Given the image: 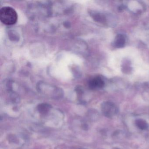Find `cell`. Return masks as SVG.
Listing matches in <instances>:
<instances>
[{
  "mask_svg": "<svg viewBox=\"0 0 149 149\" xmlns=\"http://www.w3.org/2000/svg\"><path fill=\"white\" fill-rule=\"evenodd\" d=\"M0 19L6 25L15 24L18 20V15L15 10L9 6L2 7L0 10Z\"/></svg>",
  "mask_w": 149,
  "mask_h": 149,
  "instance_id": "1",
  "label": "cell"
},
{
  "mask_svg": "<svg viewBox=\"0 0 149 149\" xmlns=\"http://www.w3.org/2000/svg\"><path fill=\"white\" fill-rule=\"evenodd\" d=\"M104 81L102 78L99 77H94L89 82V86L92 89L101 88L104 85Z\"/></svg>",
  "mask_w": 149,
  "mask_h": 149,
  "instance_id": "2",
  "label": "cell"
},
{
  "mask_svg": "<svg viewBox=\"0 0 149 149\" xmlns=\"http://www.w3.org/2000/svg\"><path fill=\"white\" fill-rule=\"evenodd\" d=\"M126 36L122 34L117 35L113 42V46L117 48L123 47L126 43Z\"/></svg>",
  "mask_w": 149,
  "mask_h": 149,
  "instance_id": "3",
  "label": "cell"
},
{
  "mask_svg": "<svg viewBox=\"0 0 149 149\" xmlns=\"http://www.w3.org/2000/svg\"><path fill=\"white\" fill-rule=\"evenodd\" d=\"M51 108V106L49 104H41L38 105L37 110L39 113L42 115H45L48 113Z\"/></svg>",
  "mask_w": 149,
  "mask_h": 149,
  "instance_id": "4",
  "label": "cell"
},
{
  "mask_svg": "<svg viewBox=\"0 0 149 149\" xmlns=\"http://www.w3.org/2000/svg\"><path fill=\"white\" fill-rule=\"evenodd\" d=\"M95 19L97 22H101V23H104L106 22V17L103 14L100 13L95 14Z\"/></svg>",
  "mask_w": 149,
  "mask_h": 149,
  "instance_id": "5",
  "label": "cell"
}]
</instances>
